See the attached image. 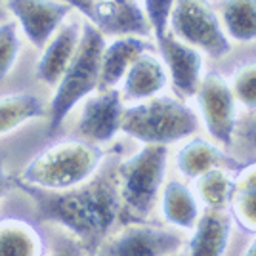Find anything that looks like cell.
I'll list each match as a JSON object with an SVG mask.
<instances>
[{
  "label": "cell",
  "mask_w": 256,
  "mask_h": 256,
  "mask_svg": "<svg viewBox=\"0 0 256 256\" xmlns=\"http://www.w3.org/2000/svg\"><path fill=\"white\" fill-rule=\"evenodd\" d=\"M14 184L36 204L40 222L65 228L88 254H96L120 216L117 164L109 162L88 182L64 192L38 190L14 178Z\"/></svg>",
  "instance_id": "obj_1"
},
{
  "label": "cell",
  "mask_w": 256,
  "mask_h": 256,
  "mask_svg": "<svg viewBox=\"0 0 256 256\" xmlns=\"http://www.w3.org/2000/svg\"><path fill=\"white\" fill-rule=\"evenodd\" d=\"M106 160V151L88 140H62L36 153L18 180L48 192H64L88 182Z\"/></svg>",
  "instance_id": "obj_2"
},
{
  "label": "cell",
  "mask_w": 256,
  "mask_h": 256,
  "mask_svg": "<svg viewBox=\"0 0 256 256\" xmlns=\"http://www.w3.org/2000/svg\"><path fill=\"white\" fill-rule=\"evenodd\" d=\"M199 115L176 96H155L128 104L122 111L120 132L142 146H170L188 140L199 130Z\"/></svg>",
  "instance_id": "obj_3"
},
{
  "label": "cell",
  "mask_w": 256,
  "mask_h": 256,
  "mask_svg": "<svg viewBox=\"0 0 256 256\" xmlns=\"http://www.w3.org/2000/svg\"><path fill=\"white\" fill-rule=\"evenodd\" d=\"M106 40L107 38L96 27H92L88 22H82L78 48L60 82L54 86V96L48 104V136H54L62 128L65 118L69 117V113L98 90L102 50L106 46Z\"/></svg>",
  "instance_id": "obj_4"
},
{
  "label": "cell",
  "mask_w": 256,
  "mask_h": 256,
  "mask_svg": "<svg viewBox=\"0 0 256 256\" xmlns=\"http://www.w3.org/2000/svg\"><path fill=\"white\" fill-rule=\"evenodd\" d=\"M166 162V146H142L117 164L120 216H124V222L138 224L150 218L164 184Z\"/></svg>",
  "instance_id": "obj_5"
},
{
  "label": "cell",
  "mask_w": 256,
  "mask_h": 256,
  "mask_svg": "<svg viewBox=\"0 0 256 256\" xmlns=\"http://www.w3.org/2000/svg\"><path fill=\"white\" fill-rule=\"evenodd\" d=\"M168 32L214 60H222L232 52V40L208 0H176L168 20Z\"/></svg>",
  "instance_id": "obj_6"
},
{
  "label": "cell",
  "mask_w": 256,
  "mask_h": 256,
  "mask_svg": "<svg viewBox=\"0 0 256 256\" xmlns=\"http://www.w3.org/2000/svg\"><path fill=\"white\" fill-rule=\"evenodd\" d=\"M193 98L199 109V120L204 124L208 136L218 146L230 148L234 144L239 117V104L230 80L218 71L203 73Z\"/></svg>",
  "instance_id": "obj_7"
},
{
  "label": "cell",
  "mask_w": 256,
  "mask_h": 256,
  "mask_svg": "<svg viewBox=\"0 0 256 256\" xmlns=\"http://www.w3.org/2000/svg\"><path fill=\"white\" fill-rule=\"evenodd\" d=\"M84 22L104 36H144L151 34L148 16L138 0H64Z\"/></svg>",
  "instance_id": "obj_8"
},
{
  "label": "cell",
  "mask_w": 256,
  "mask_h": 256,
  "mask_svg": "<svg viewBox=\"0 0 256 256\" xmlns=\"http://www.w3.org/2000/svg\"><path fill=\"white\" fill-rule=\"evenodd\" d=\"M184 237L180 232L155 228L144 222L128 224L98 248V256H172L180 252Z\"/></svg>",
  "instance_id": "obj_9"
},
{
  "label": "cell",
  "mask_w": 256,
  "mask_h": 256,
  "mask_svg": "<svg viewBox=\"0 0 256 256\" xmlns=\"http://www.w3.org/2000/svg\"><path fill=\"white\" fill-rule=\"evenodd\" d=\"M157 48L166 67L168 84L174 96L184 102L195 96L204 73V54L190 44L182 42L170 32L157 38Z\"/></svg>",
  "instance_id": "obj_10"
},
{
  "label": "cell",
  "mask_w": 256,
  "mask_h": 256,
  "mask_svg": "<svg viewBox=\"0 0 256 256\" xmlns=\"http://www.w3.org/2000/svg\"><path fill=\"white\" fill-rule=\"evenodd\" d=\"M6 8L34 48H42L73 14L64 0H6Z\"/></svg>",
  "instance_id": "obj_11"
},
{
  "label": "cell",
  "mask_w": 256,
  "mask_h": 256,
  "mask_svg": "<svg viewBox=\"0 0 256 256\" xmlns=\"http://www.w3.org/2000/svg\"><path fill=\"white\" fill-rule=\"evenodd\" d=\"M124 102L118 88L96 90L82 102L78 117V134L92 144H107L120 132Z\"/></svg>",
  "instance_id": "obj_12"
},
{
  "label": "cell",
  "mask_w": 256,
  "mask_h": 256,
  "mask_svg": "<svg viewBox=\"0 0 256 256\" xmlns=\"http://www.w3.org/2000/svg\"><path fill=\"white\" fill-rule=\"evenodd\" d=\"M118 86H120L118 92H120L124 106L160 96L166 90L168 86L166 67L159 54L155 52V48L140 54L128 67Z\"/></svg>",
  "instance_id": "obj_13"
},
{
  "label": "cell",
  "mask_w": 256,
  "mask_h": 256,
  "mask_svg": "<svg viewBox=\"0 0 256 256\" xmlns=\"http://www.w3.org/2000/svg\"><path fill=\"white\" fill-rule=\"evenodd\" d=\"M82 32V22L67 20L54 32V36L44 44L38 64H36V78L46 86H56L60 82L65 69L69 67Z\"/></svg>",
  "instance_id": "obj_14"
},
{
  "label": "cell",
  "mask_w": 256,
  "mask_h": 256,
  "mask_svg": "<svg viewBox=\"0 0 256 256\" xmlns=\"http://www.w3.org/2000/svg\"><path fill=\"white\" fill-rule=\"evenodd\" d=\"M218 166L235 172L239 168V162L232 159L218 144H212L210 140L192 136L176 151V168L188 182L197 180L204 172Z\"/></svg>",
  "instance_id": "obj_15"
},
{
  "label": "cell",
  "mask_w": 256,
  "mask_h": 256,
  "mask_svg": "<svg viewBox=\"0 0 256 256\" xmlns=\"http://www.w3.org/2000/svg\"><path fill=\"white\" fill-rule=\"evenodd\" d=\"M232 230L234 218L228 210L203 208L188 241V256H224L232 239Z\"/></svg>",
  "instance_id": "obj_16"
},
{
  "label": "cell",
  "mask_w": 256,
  "mask_h": 256,
  "mask_svg": "<svg viewBox=\"0 0 256 256\" xmlns=\"http://www.w3.org/2000/svg\"><path fill=\"white\" fill-rule=\"evenodd\" d=\"M153 48L155 46L144 36H115L111 40H106V46L102 50L98 90L118 88L132 62L142 52L153 50Z\"/></svg>",
  "instance_id": "obj_17"
},
{
  "label": "cell",
  "mask_w": 256,
  "mask_h": 256,
  "mask_svg": "<svg viewBox=\"0 0 256 256\" xmlns=\"http://www.w3.org/2000/svg\"><path fill=\"white\" fill-rule=\"evenodd\" d=\"M159 197L164 222L182 232H192L201 216V204L192 188L180 180H170L162 184Z\"/></svg>",
  "instance_id": "obj_18"
},
{
  "label": "cell",
  "mask_w": 256,
  "mask_h": 256,
  "mask_svg": "<svg viewBox=\"0 0 256 256\" xmlns=\"http://www.w3.org/2000/svg\"><path fill=\"white\" fill-rule=\"evenodd\" d=\"M228 212L241 230L248 234L256 232V160L239 164V168L234 172Z\"/></svg>",
  "instance_id": "obj_19"
},
{
  "label": "cell",
  "mask_w": 256,
  "mask_h": 256,
  "mask_svg": "<svg viewBox=\"0 0 256 256\" xmlns=\"http://www.w3.org/2000/svg\"><path fill=\"white\" fill-rule=\"evenodd\" d=\"M48 107L38 96L31 92H12L0 96V138L8 136L23 124L44 118Z\"/></svg>",
  "instance_id": "obj_20"
},
{
  "label": "cell",
  "mask_w": 256,
  "mask_h": 256,
  "mask_svg": "<svg viewBox=\"0 0 256 256\" xmlns=\"http://www.w3.org/2000/svg\"><path fill=\"white\" fill-rule=\"evenodd\" d=\"M0 256H44L42 235L27 220L2 218Z\"/></svg>",
  "instance_id": "obj_21"
},
{
  "label": "cell",
  "mask_w": 256,
  "mask_h": 256,
  "mask_svg": "<svg viewBox=\"0 0 256 256\" xmlns=\"http://www.w3.org/2000/svg\"><path fill=\"white\" fill-rule=\"evenodd\" d=\"M216 12L230 40H256V0H222Z\"/></svg>",
  "instance_id": "obj_22"
},
{
  "label": "cell",
  "mask_w": 256,
  "mask_h": 256,
  "mask_svg": "<svg viewBox=\"0 0 256 256\" xmlns=\"http://www.w3.org/2000/svg\"><path fill=\"white\" fill-rule=\"evenodd\" d=\"M234 188V170L230 168H212L193 180V193L199 204L208 210H228L230 197Z\"/></svg>",
  "instance_id": "obj_23"
},
{
  "label": "cell",
  "mask_w": 256,
  "mask_h": 256,
  "mask_svg": "<svg viewBox=\"0 0 256 256\" xmlns=\"http://www.w3.org/2000/svg\"><path fill=\"white\" fill-rule=\"evenodd\" d=\"M228 80L237 104L246 111H256V60L237 65Z\"/></svg>",
  "instance_id": "obj_24"
},
{
  "label": "cell",
  "mask_w": 256,
  "mask_h": 256,
  "mask_svg": "<svg viewBox=\"0 0 256 256\" xmlns=\"http://www.w3.org/2000/svg\"><path fill=\"white\" fill-rule=\"evenodd\" d=\"M22 54V36L16 22L0 23V82L12 73Z\"/></svg>",
  "instance_id": "obj_25"
},
{
  "label": "cell",
  "mask_w": 256,
  "mask_h": 256,
  "mask_svg": "<svg viewBox=\"0 0 256 256\" xmlns=\"http://www.w3.org/2000/svg\"><path fill=\"white\" fill-rule=\"evenodd\" d=\"M176 0H142V8L148 16L151 27V34H155V40L168 32V20Z\"/></svg>",
  "instance_id": "obj_26"
},
{
  "label": "cell",
  "mask_w": 256,
  "mask_h": 256,
  "mask_svg": "<svg viewBox=\"0 0 256 256\" xmlns=\"http://www.w3.org/2000/svg\"><path fill=\"white\" fill-rule=\"evenodd\" d=\"M50 256H88L86 248L80 245V241L75 237H67L60 245L54 246L52 254Z\"/></svg>",
  "instance_id": "obj_27"
},
{
  "label": "cell",
  "mask_w": 256,
  "mask_h": 256,
  "mask_svg": "<svg viewBox=\"0 0 256 256\" xmlns=\"http://www.w3.org/2000/svg\"><path fill=\"white\" fill-rule=\"evenodd\" d=\"M12 186V178L8 176V172H6V166H4V157L0 155V201L4 199V195L8 193Z\"/></svg>",
  "instance_id": "obj_28"
},
{
  "label": "cell",
  "mask_w": 256,
  "mask_h": 256,
  "mask_svg": "<svg viewBox=\"0 0 256 256\" xmlns=\"http://www.w3.org/2000/svg\"><path fill=\"white\" fill-rule=\"evenodd\" d=\"M241 136H243L252 148H256V117L246 122L245 128L241 130Z\"/></svg>",
  "instance_id": "obj_29"
},
{
  "label": "cell",
  "mask_w": 256,
  "mask_h": 256,
  "mask_svg": "<svg viewBox=\"0 0 256 256\" xmlns=\"http://www.w3.org/2000/svg\"><path fill=\"white\" fill-rule=\"evenodd\" d=\"M243 256H256V232L252 234V239L248 241V245H246Z\"/></svg>",
  "instance_id": "obj_30"
},
{
  "label": "cell",
  "mask_w": 256,
  "mask_h": 256,
  "mask_svg": "<svg viewBox=\"0 0 256 256\" xmlns=\"http://www.w3.org/2000/svg\"><path fill=\"white\" fill-rule=\"evenodd\" d=\"M172 256H188V254H182V252H176V254H172Z\"/></svg>",
  "instance_id": "obj_31"
}]
</instances>
